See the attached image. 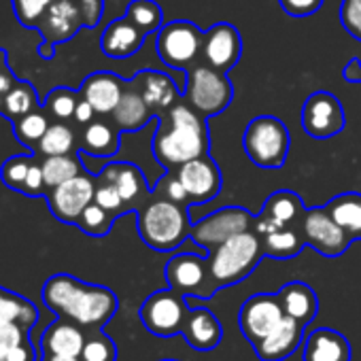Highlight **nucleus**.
<instances>
[{"instance_id": "nucleus-19", "label": "nucleus", "mask_w": 361, "mask_h": 361, "mask_svg": "<svg viewBox=\"0 0 361 361\" xmlns=\"http://www.w3.org/2000/svg\"><path fill=\"white\" fill-rule=\"evenodd\" d=\"M180 336L185 338V342L194 350L209 353L221 342L224 327L209 308H190L183 329H180Z\"/></svg>"}, {"instance_id": "nucleus-12", "label": "nucleus", "mask_w": 361, "mask_h": 361, "mask_svg": "<svg viewBox=\"0 0 361 361\" xmlns=\"http://www.w3.org/2000/svg\"><path fill=\"white\" fill-rule=\"evenodd\" d=\"M94 194H96V178L81 172L75 178L66 180V183L49 190L47 204L58 221L75 226L81 213L85 211V207L94 202Z\"/></svg>"}, {"instance_id": "nucleus-10", "label": "nucleus", "mask_w": 361, "mask_h": 361, "mask_svg": "<svg viewBox=\"0 0 361 361\" xmlns=\"http://www.w3.org/2000/svg\"><path fill=\"white\" fill-rule=\"evenodd\" d=\"M204 35L190 22L166 24L157 35V54L170 68H188L202 51Z\"/></svg>"}, {"instance_id": "nucleus-11", "label": "nucleus", "mask_w": 361, "mask_h": 361, "mask_svg": "<svg viewBox=\"0 0 361 361\" xmlns=\"http://www.w3.org/2000/svg\"><path fill=\"white\" fill-rule=\"evenodd\" d=\"M285 321L283 306L279 302V295L272 293H257L251 295L238 314V325L245 338L255 346L259 344L266 336H270L281 323Z\"/></svg>"}, {"instance_id": "nucleus-25", "label": "nucleus", "mask_w": 361, "mask_h": 361, "mask_svg": "<svg viewBox=\"0 0 361 361\" xmlns=\"http://www.w3.org/2000/svg\"><path fill=\"white\" fill-rule=\"evenodd\" d=\"M276 295H279L285 317L298 321L300 325L306 327L317 317L319 300L310 285H306L302 281H293V283H287L285 287H281V291Z\"/></svg>"}, {"instance_id": "nucleus-40", "label": "nucleus", "mask_w": 361, "mask_h": 361, "mask_svg": "<svg viewBox=\"0 0 361 361\" xmlns=\"http://www.w3.org/2000/svg\"><path fill=\"white\" fill-rule=\"evenodd\" d=\"M79 359L81 361H115L117 346L106 334H102V329H96L87 334V340L83 344Z\"/></svg>"}, {"instance_id": "nucleus-9", "label": "nucleus", "mask_w": 361, "mask_h": 361, "mask_svg": "<svg viewBox=\"0 0 361 361\" xmlns=\"http://www.w3.org/2000/svg\"><path fill=\"white\" fill-rule=\"evenodd\" d=\"M232 83L226 73L211 66H196L188 79V98L200 115H217L232 102Z\"/></svg>"}, {"instance_id": "nucleus-46", "label": "nucleus", "mask_w": 361, "mask_h": 361, "mask_svg": "<svg viewBox=\"0 0 361 361\" xmlns=\"http://www.w3.org/2000/svg\"><path fill=\"white\" fill-rule=\"evenodd\" d=\"M340 20L344 28L361 41V0H344L340 9Z\"/></svg>"}, {"instance_id": "nucleus-33", "label": "nucleus", "mask_w": 361, "mask_h": 361, "mask_svg": "<svg viewBox=\"0 0 361 361\" xmlns=\"http://www.w3.org/2000/svg\"><path fill=\"white\" fill-rule=\"evenodd\" d=\"M41 168H43V176H45L47 190H54V188L66 183V180L75 178L77 174L85 172L81 159L77 157V153L41 157Z\"/></svg>"}, {"instance_id": "nucleus-7", "label": "nucleus", "mask_w": 361, "mask_h": 361, "mask_svg": "<svg viewBox=\"0 0 361 361\" xmlns=\"http://www.w3.org/2000/svg\"><path fill=\"white\" fill-rule=\"evenodd\" d=\"M190 308L185 300L174 289H161L151 293L140 306L142 325L157 338H172L183 329Z\"/></svg>"}, {"instance_id": "nucleus-31", "label": "nucleus", "mask_w": 361, "mask_h": 361, "mask_svg": "<svg viewBox=\"0 0 361 361\" xmlns=\"http://www.w3.org/2000/svg\"><path fill=\"white\" fill-rule=\"evenodd\" d=\"M334 221L348 234L350 240L361 238V196L359 194H342L329 200L325 207Z\"/></svg>"}, {"instance_id": "nucleus-17", "label": "nucleus", "mask_w": 361, "mask_h": 361, "mask_svg": "<svg viewBox=\"0 0 361 361\" xmlns=\"http://www.w3.org/2000/svg\"><path fill=\"white\" fill-rule=\"evenodd\" d=\"M240 51H243V41L238 30L230 24H217L204 35L200 56L204 58L207 66L228 73L238 62Z\"/></svg>"}, {"instance_id": "nucleus-28", "label": "nucleus", "mask_w": 361, "mask_h": 361, "mask_svg": "<svg viewBox=\"0 0 361 361\" xmlns=\"http://www.w3.org/2000/svg\"><path fill=\"white\" fill-rule=\"evenodd\" d=\"M134 85L151 109H170L176 104V85L170 77L155 71H145L134 79Z\"/></svg>"}, {"instance_id": "nucleus-49", "label": "nucleus", "mask_w": 361, "mask_h": 361, "mask_svg": "<svg viewBox=\"0 0 361 361\" xmlns=\"http://www.w3.org/2000/svg\"><path fill=\"white\" fill-rule=\"evenodd\" d=\"M164 194H166V198L168 200H172V202H178V204H185V202H190L188 200V192H185V188H183V183H180V178L178 176H166V180H164Z\"/></svg>"}, {"instance_id": "nucleus-32", "label": "nucleus", "mask_w": 361, "mask_h": 361, "mask_svg": "<svg viewBox=\"0 0 361 361\" xmlns=\"http://www.w3.org/2000/svg\"><path fill=\"white\" fill-rule=\"evenodd\" d=\"M43 104L39 102V96H37V90L30 81H24V79H18V83L11 87V92L5 96L3 104H0V115L5 119H9L11 123L37 109H41Z\"/></svg>"}, {"instance_id": "nucleus-21", "label": "nucleus", "mask_w": 361, "mask_h": 361, "mask_svg": "<svg viewBox=\"0 0 361 361\" xmlns=\"http://www.w3.org/2000/svg\"><path fill=\"white\" fill-rule=\"evenodd\" d=\"M302 361H350V344L336 329H312L304 338Z\"/></svg>"}, {"instance_id": "nucleus-6", "label": "nucleus", "mask_w": 361, "mask_h": 361, "mask_svg": "<svg viewBox=\"0 0 361 361\" xmlns=\"http://www.w3.org/2000/svg\"><path fill=\"white\" fill-rule=\"evenodd\" d=\"M81 28H90L81 0H54L37 26L41 32L39 56L43 60H51L56 45L71 41Z\"/></svg>"}, {"instance_id": "nucleus-38", "label": "nucleus", "mask_w": 361, "mask_h": 361, "mask_svg": "<svg viewBox=\"0 0 361 361\" xmlns=\"http://www.w3.org/2000/svg\"><path fill=\"white\" fill-rule=\"evenodd\" d=\"M126 18L134 26H138L145 35H149L161 26V9L157 7V3H153V0H132L128 5Z\"/></svg>"}, {"instance_id": "nucleus-39", "label": "nucleus", "mask_w": 361, "mask_h": 361, "mask_svg": "<svg viewBox=\"0 0 361 361\" xmlns=\"http://www.w3.org/2000/svg\"><path fill=\"white\" fill-rule=\"evenodd\" d=\"M115 221V215L109 213L106 209H102L98 202H92L85 207V211L81 213V217L77 219V228L90 236H106L111 226Z\"/></svg>"}, {"instance_id": "nucleus-45", "label": "nucleus", "mask_w": 361, "mask_h": 361, "mask_svg": "<svg viewBox=\"0 0 361 361\" xmlns=\"http://www.w3.org/2000/svg\"><path fill=\"white\" fill-rule=\"evenodd\" d=\"M26 338H28V329H24L16 323L0 321V361H5V357Z\"/></svg>"}, {"instance_id": "nucleus-42", "label": "nucleus", "mask_w": 361, "mask_h": 361, "mask_svg": "<svg viewBox=\"0 0 361 361\" xmlns=\"http://www.w3.org/2000/svg\"><path fill=\"white\" fill-rule=\"evenodd\" d=\"M51 3L54 0H11L18 22L24 28H35V30H37L41 18L45 16V11L49 9Z\"/></svg>"}, {"instance_id": "nucleus-5", "label": "nucleus", "mask_w": 361, "mask_h": 361, "mask_svg": "<svg viewBox=\"0 0 361 361\" xmlns=\"http://www.w3.org/2000/svg\"><path fill=\"white\" fill-rule=\"evenodd\" d=\"M245 151L262 168H281L289 151V132L279 117H255L245 132Z\"/></svg>"}, {"instance_id": "nucleus-41", "label": "nucleus", "mask_w": 361, "mask_h": 361, "mask_svg": "<svg viewBox=\"0 0 361 361\" xmlns=\"http://www.w3.org/2000/svg\"><path fill=\"white\" fill-rule=\"evenodd\" d=\"M37 155L28 153V155H13L9 159H5L3 168H0V178H3V183L13 190V192H20V188L24 185V180L28 176V170L32 166Z\"/></svg>"}, {"instance_id": "nucleus-47", "label": "nucleus", "mask_w": 361, "mask_h": 361, "mask_svg": "<svg viewBox=\"0 0 361 361\" xmlns=\"http://www.w3.org/2000/svg\"><path fill=\"white\" fill-rule=\"evenodd\" d=\"M18 83L16 73L11 71L9 62H7V51L0 47V104H3L5 96L11 92V87Z\"/></svg>"}, {"instance_id": "nucleus-30", "label": "nucleus", "mask_w": 361, "mask_h": 361, "mask_svg": "<svg viewBox=\"0 0 361 361\" xmlns=\"http://www.w3.org/2000/svg\"><path fill=\"white\" fill-rule=\"evenodd\" d=\"M0 321L16 323L30 331L35 327V323L39 321V310L24 295L0 287Z\"/></svg>"}, {"instance_id": "nucleus-14", "label": "nucleus", "mask_w": 361, "mask_h": 361, "mask_svg": "<svg viewBox=\"0 0 361 361\" xmlns=\"http://www.w3.org/2000/svg\"><path fill=\"white\" fill-rule=\"evenodd\" d=\"M302 128L312 138H331L344 128V111L334 94L317 92L306 98L302 109Z\"/></svg>"}, {"instance_id": "nucleus-3", "label": "nucleus", "mask_w": 361, "mask_h": 361, "mask_svg": "<svg viewBox=\"0 0 361 361\" xmlns=\"http://www.w3.org/2000/svg\"><path fill=\"white\" fill-rule=\"evenodd\" d=\"M138 234L155 251H172L192 234L190 215L183 204L172 200L149 202L138 215Z\"/></svg>"}, {"instance_id": "nucleus-18", "label": "nucleus", "mask_w": 361, "mask_h": 361, "mask_svg": "<svg viewBox=\"0 0 361 361\" xmlns=\"http://www.w3.org/2000/svg\"><path fill=\"white\" fill-rule=\"evenodd\" d=\"M302 217H304L302 198L293 192H276L264 204L262 217L257 219V234L266 236L276 228H289L293 221Z\"/></svg>"}, {"instance_id": "nucleus-34", "label": "nucleus", "mask_w": 361, "mask_h": 361, "mask_svg": "<svg viewBox=\"0 0 361 361\" xmlns=\"http://www.w3.org/2000/svg\"><path fill=\"white\" fill-rule=\"evenodd\" d=\"M262 245L268 257L289 259V257H295L306 243H304L302 232L289 226V228H276L274 232L262 236Z\"/></svg>"}, {"instance_id": "nucleus-13", "label": "nucleus", "mask_w": 361, "mask_h": 361, "mask_svg": "<svg viewBox=\"0 0 361 361\" xmlns=\"http://www.w3.org/2000/svg\"><path fill=\"white\" fill-rule=\"evenodd\" d=\"M300 232L304 236V243L325 257H338L350 245L348 234L334 221L327 209L306 211L300 219Z\"/></svg>"}, {"instance_id": "nucleus-4", "label": "nucleus", "mask_w": 361, "mask_h": 361, "mask_svg": "<svg viewBox=\"0 0 361 361\" xmlns=\"http://www.w3.org/2000/svg\"><path fill=\"white\" fill-rule=\"evenodd\" d=\"M264 255L266 253L259 234H253L249 230L234 234L211 253L209 268L215 287L221 289L245 281Z\"/></svg>"}, {"instance_id": "nucleus-43", "label": "nucleus", "mask_w": 361, "mask_h": 361, "mask_svg": "<svg viewBox=\"0 0 361 361\" xmlns=\"http://www.w3.org/2000/svg\"><path fill=\"white\" fill-rule=\"evenodd\" d=\"M94 202H98L102 209H106L109 213H113L115 217L119 213L126 211V202L121 198V194L117 192V188L104 178H96V194H94Z\"/></svg>"}, {"instance_id": "nucleus-15", "label": "nucleus", "mask_w": 361, "mask_h": 361, "mask_svg": "<svg viewBox=\"0 0 361 361\" xmlns=\"http://www.w3.org/2000/svg\"><path fill=\"white\" fill-rule=\"evenodd\" d=\"M249 226H251V215L245 209L232 207V209L217 211V213L204 217L202 221H198L196 226H192L190 236L194 238L196 245L213 251L215 247H219L234 234L249 230Z\"/></svg>"}, {"instance_id": "nucleus-16", "label": "nucleus", "mask_w": 361, "mask_h": 361, "mask_svg": "<svg viewBox=\"0 0 361 361\" xmlns=\"http://www.w3.org/2000/svg\"><path fill=\"white\" fill-rule=\"evenodd\" d=\"M176 176L180 178V183H183V188L188 192L190 204L209 202L221 190L219 168L209 155H202V157H196V159L183 164L178 168Z\"/></svg>"}, {"instance_id": "nucleus-44", "label": "nucleus", "mask_w": 361, "mask_h": 361, "mask_svg": "<svg viewBox=\"0 0 361 361\" xmlns=\"http://www.w3.org/2000/svg\"><path fill=\"white\" fill-rule=\"evenodd\" d=\"M47 185H45V176H43V168H41V159L39 155L35 157L30 170H28V176L24 180V185L20 188V194L28 196V198H41V196H47Z\"/></svg>"}, {"instance_id": "nucleus-52", "label": "nucleus", "mask_w": 361, "mask_h": 361, "mask_svg": "<svg viewBox=\"0 0 361 361\" xmlns=\"http://www.w3.org/2000/svg\"><path fill=\"white\" fill-rule=\"evenodd\" d=\"M41 361H81L79 357H71V355H54V353H43Z\"/></svg>"}, {"instance_id": "nucleus-36", "label": "nucleus", "mask_w": 361, "mask_h": 361, "mask_svg": "<svg viewBox=\"0 0 361 361\" xmlns=\"http://www.w3.org/2000/svg\"><path fill=\"white\" fill-rule=\"evenodd\" d=\"M49 123H51V119H49L47 111L41 106V109H37V111H32V113L16 119L13 121V134L20 140V145H24L35 155L37 145L43 138V134L47 132Z\"/></svg>"}, {"instance_id": "nucleus-48", "label": "nucleus", "mask_w": 361, "mask_h": 361, "mask_svg": "<svg viewBox=\"0 0 361 361\" xmlns=\"http://www.w3.org/2000/svg\"><path fill=\"white\" fill-rule=\"evenodd\" d=\"M321 3H323V0H281V7H283L289 16L304 18V16L314 13V11L321 7Z\"/></svg>"}, {"instance_id": "nucleus-35", "label": "nucleus", "mask_w": 361, "mask_h": 361, "mask_svg": "<svg viewBox=\"0 0 361 361\" xmlns=\"http://www.w3.org/2000/svg\"><path fill=\"white\" fill-rule=\"evenodd\" d=\"M75 149H77V136L73 128L66 121H56V123H49L47 132L39 140L35 155L39 157L66 155V153H75Z\"/></svg>"}, {"instance_id": "nucleus-1", "label": "nucleus", "mask_w": 361, "mask_h": 361, "mask_svg": "<svg viewBox=\"0 0 361 361\" xmlns=\"http://www.w3.org/2000/svg\"><path fill=\"white\" fill-rule=\"evenodd\" d=\"M43 302L58 317L85 331L102 329L117 312V295L100 285L83 283L71 274H54L43 285Z\"/></svg>"}, {"instance_id": "nucleus-51", "label": "nucleus", "mask_w": 361, "mask_h": 361, "mask_svg": "<svg viewBox=\"0 0 361 361\" xmlns=\"http://www.w3.org/2000/svg\"><path fill=\"white\" fill-rule=\"evenodd\" d=\"M94 115H96L94 106H92L83 96H81V100H79V104H77V109H75L73 119H75L79 126H87L90 121H94Z\"/></svg>"}, {"instance_id": "nucleus-24", "label": "nucleus", "mask_w": 361, "mask_h": 361, "mask_svg": "<svg viewBox=\"0 0 361 361\" xmlns=\"http://www.w3.org/2000/svg\"><path fill=\"white\" fill-rule=\"evenodd\" d=\"M302 340H304V325L285 317L281 327H276L253 348L262 361H283L302 344Z\"/></svg>"}, {"instance_id": "nucleus-22", "label": "nucleus", "mask_w": 361, "mask_h": 361, "mask_svg": "<svg viewBox=\"0 0 361 361\" xmlns=\"http://www.w3.org/2000/svg\"><path fill=\"white\" fill-rule=\"evenodd\" d=\"M123 90L126 87L121 79L111 73H94L79 87L81 96L94 106L98 115H111L119 104Z\"/></svg>"}, {"instance_id": "nucleus-50", "label": "nucleus", "mask_w": 361, "mask_h": 361, "mask_svg": "<svg viewBox=\"0 0 361 361\" xmlns=\"http://www.w3.org/2000/svg\"><path fill=\"white\" fill-rule=\"evenodd\" d=\"M5 361H37V350L30 342V338H26L24 342H20L7 357Z\"/></svg>"}, {"instance_id": "nucleus-20", "label": "nucleus", "mask_w": 361, "mask_h": 361, "mask_svg": "<svg viewBox=\"0 0 361 361\" xmlns=\"http://www.w3.org/2000/svg\"><path fill=\"white\" fill-rule=\"evenodd\" d=\"M142 43H145V32L138 26H134L128 18L113 20L100 37L102 54L113 60L134 56L142 47Z\"/></svg>"}, {"instance_id": "nucleus-29", "label": "nucleus", "mask_w": 361, "mask_h": 361, "mask_svg": "<svg viewBox=\"0 0 361 361\" xmlns=\"http://www.w3.org/2000/svg\"><path fill=\"white\" fill-rule=\"evenodd\" d=\"M98 176L109 180V183H113L117 188V192L121 194L126 207L132 204L142 192V172L134 164H126V161L109 164V166L102 168V172Z\"/></svg>"}, {"instance_id": "nucleus-2", "label": "nucleus", "mask_w": 361, "mask_h": 361, "mask_svg": "<svg viewBox=\"0 0 361 361\" xmlns=\"http://www.w3.org/2000/svg\"><path fill=\"white\" fill-rule=\"evenodd\" d=\"M209 151V130L188 104L170 106L168 126H161L153 138V153L166 166H183Z\"/></svg>"}, {"instance_id": "nucleus-23", "label": "nucleus", "mask_w": 361, "mask_h": 361, "mask_svg": "<svg viewBox=\"0 0 361 361\" xmlns=\"http://www.w3.org/2000/svg\"><path fill=\"white\" fill-rule=\"evenodd\" d=\"M87 334L81 325L68 321V319H58L54 321L41 336V350L43 353H54V355H71L79 357L83 350V344L87 340Z\"/></svg>"}, {"instance_id": "nucleus-53", "label": "nucleus", "mask_w": 361, "mask_h": 361, "mask_svg": "<svg viewBox=\"0 0 361 361\" xmlns=\"http://www.w3.org/2000/svg\"><path fill=\"white\" fill-rule=\"evenodd\" d=\"M166 361H170V359H166Z\"/></svg>"}, {"instance_id": "nucleus-8", "label": "nucleus", "mask_w": 361, "mask_h": 361, "mask_svg": "<svg viewBox=\"0 0 361 361\" xmlns=\"http://www.w3.org/2000/svg\"><path fill=\"white\" fill-rule=\"evenodd\" d=\"M166 281H168V287L178 291L180 295H192L200 300H209L217 291L211 279L209 259L196 253L174 255L166 264Z\"/></svg>"}, {"instance_id": "nucleus-26", "label": "nucleus", "mask_w": 361, "mask_h": 361, "mask_svg": "<svg viewBox=\"0 0 361 361\" xmlns=\"http://www.w3.org/2000/svg\"><path fill=\"white\" fill-rule=\"evenodd\" d=\"M151 111L153 109L147 104V100L142 98L138 87L132 83V87L123 90L121 100L111 115H113V123L117 126V130L134 132V130H140L147 126V121L151 119Z\"/></svg>"}, {"instance_id": "nucleus-37", "label": "nucleus", "mask_w": 361, "mask_h": 361, "mask_svg": "<svg viewBox=\"0 0 361 361\" xmlns=\"http://www.w3.org/2000/svg\"><path fill=\"white\" fill-rule=\"evenodd\" d=\"M79 100H81V92H75L71 87H54L47 94L43 109L47 111L49 119H54V121H68V119H73Z\"/></svg>"}, {"instance_id": "nucleus-27", "label": "nucleus", "mask_w": 361, "mask_h": 361, "mask_svg": "<svg viewBox=\"0 0 361 361\" xmlns=\"http://www.w3.org/2000/svg\"><path fill=\"white\" fill-rule=\"evenodd\" d=\"M79 149L92 157H113L119 151V130L109 121H90L81 134Z\"/></svg>"}]
</instances>
